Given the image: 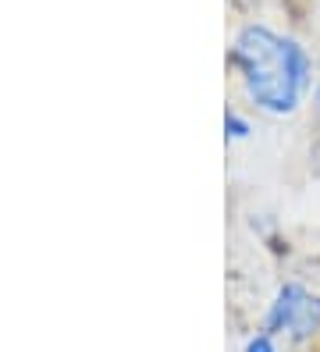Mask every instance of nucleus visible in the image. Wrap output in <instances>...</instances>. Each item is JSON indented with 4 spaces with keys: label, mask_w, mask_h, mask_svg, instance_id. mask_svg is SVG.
Listing matches in <instances>:
<instances>
[{
    "label": "nucleus",
    "mask_w": 320,
    "mask_h": 352,
    "mask_svg": "<svg viewBox=\"0 0 320 352\" xmlns=\"http://www.w3.org/2000/svg\"><path fill=\"white\" fill-rule=\"evenodd\" d=\"M231 65L242 78L249 103L264 114L285 118L299 111L313 86V60L292 36H281L267 25L239 29L231 43Z\"/></svg>",
    "instance_id": "f257e3e1"
},
{
    "label": "nucleus",
    "mask_w": 320,
    "mask_h": 352,
    "mask_svg": "<svg viewBox=\"0 0 320 352\" xmlns=\"http://www.w3.org/2000/svg\"><path fill=\"white\" fill-rule=\"evenodd\" d=\"M264 331H270V335H288L292 342L313 338L320 331V296H313L310 288L295 285V281L281 285L270 309H267Z\"/></svg>",
    "instance_id": "f03ea898"
},
{
    "label": "nucleus",
    "mask_w": 320,
    "mask_h": 352,
    "mask_svg": "<svg viewBox=\"0 0 320 352\" xmlns=\"http://www.w3.org/2000/svg\"><path fill=\"white\" fill-rule=\"evenodd\" d=\"M249 132H253V129H249V121H246V118H239L235 111L224 114V135H228V139H246Z\"/></svg>",
    "instance_id": "7ed1b4c3"
},
{
    "label": "nucleus",
    "mask_w": 320,
    "mask_h": 352,
    "mask_svg": "<svg viewBox=\"0 0 320 352\" xmlns=\"http://www.w3.org/2000/svg\"><path fill=\"white\" fill-rule=\"evenodd\" d=\"M242 352H277V349H274V335H270V331H260V335H253V338L246 342Z\"/></svg>",
    "instance_id": "20e7f679"
}]
</instances>
